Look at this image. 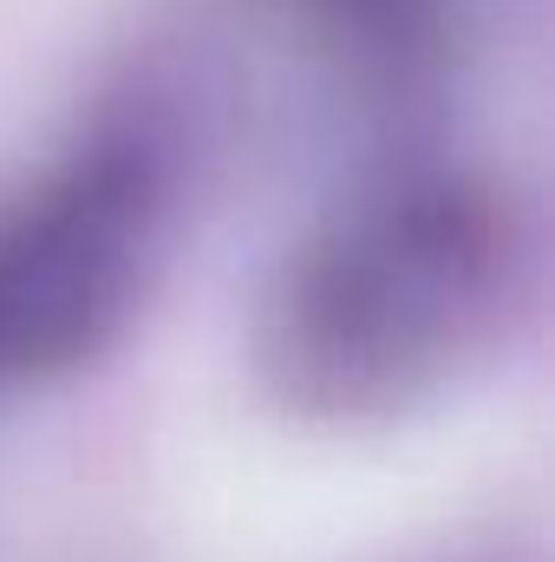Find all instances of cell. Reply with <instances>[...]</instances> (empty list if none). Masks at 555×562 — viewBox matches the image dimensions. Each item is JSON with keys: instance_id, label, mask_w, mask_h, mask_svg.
Instances as JSON below:
<instances>
[{"instance_id": "cell-3", "label": "cell", "mask_w": 555, "mask_h": 562, "mask_svg": "<svg viewBox=\"0 0 555 562\" xmlns=\"http://www.w3.org/2000/svg\"><path fill=\"white\" fill-rule=\"evenodd\" d=\"M320 33L353 53V66L406 79L412 66H424L444 40L451 0H307Z\"/></svg>"}, {"instance_id": "cell-1", "label": "cell", "mask_w": 555, "mask_h": 562, "mask_svg": "<svg viewBox=\"0 0 555 562\" xmlns=\"http://www.w3.org/2000/svg\"><path fill=\"white\" fill-rule=\"evenodd\" d=\"M517 288V223L471 170H393L340 196L262 301V373L301 413H393L471 360Z\"/></svg>"}, {"instance_id": "cell-2", "label": "cell", "mask_w": 555, "mask_h": 562, "mask_svg": "<svg viewBox=\"0 0 555 562\" xmlns=\"http://www.w3.org/2000/svg\"><path fill=\"white\" fill-rule=\"evenodd\" d=\"M170 177L144 138H99L0 203V393L99 360L163 262Z\"/></svg>"}]
</instances>
